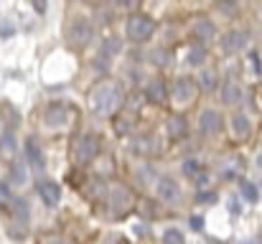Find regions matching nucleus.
<instances>
[{
	"label": "nucleus",
	"mask_w": 262,
	"mask_h": 244,
	"mask_svg": "<svg viewBox=\"0 0 262 244\" xmlns=\"http://www.w3.org/2000/svg\"><path fill=\"white\" fill-rule=\"evenodd\" d=\"M87 102H89V109L94 115H102V117L104 115H112L120 107V102H122V89L117 86V81L104 79L92 86Z\"/></svg>",
	"instance_id": "f257e3e1"
},
{
	"label": "nucleus",
	"mask_w": 262,
	"mask_h": 244,
	"mask_svg": "<svg viewBox=\"0 0 262 244\" xmlns=\"http://www.w3.org/2000/svg\"><path fill=\"white\" fill-rule=\"evenodd\" d=\"M125 33L133 43H145L156 33V20L148 18L145 13H133L125 23Z\"/></svg>",
	"instance_id": "f03ea898"
},
{
	"label": "nucleus",
	"mask_w": 262,
	"mask_h": 244,
	"mask_svg": "<svg viewBox=\"0 0 262 244\" xmlns=\"http://www.w3.org/2000/svg\"><path fill=\"white\" fill-rule=\"evenodd\" d=\"M110 209H112L115 216L130 214V211L135 209V196H133V191H130L127 186H122V183H112V186H110Z\"/></svg>",
	"instance_id": "7ed1b4c3"
},
{
	"label": "nucleus",
	"mask_w": 262,
	"mask_h": 244,
	"mask_svg": "<svg viewBox=\"0 0 262 244\" xmlns=\"http://www.w3.org/2000/svg\"><path fill=\"white\" fill-rule=\"evenodd\" d=\"M196 94H199V84L191 77H178L173 81V86H171V99L176 104H186L188 107V104L196 102Z\"/></svg>",
	"instance_id": "20e7f679"
},
{
	"label": "nucleus",
	"mask_w": 262,
	"mask_h": 244,
	"mask_svg": "<svg viewBox=\"0 0 262 244\" xmlns=\"http://www.w3.org/2000/svg\"><path fill=\"white\" fill-rule=\"evenodd\" d=\"M97 153H99V140L94 138V135H79L77 140H74V161L77 163H89L97 158Z\"/></svg>",
	"instance_id": "39448f33"
},
{
	"label": "nucleus",
	"mask_w": 262,
	"mask_h": 244,
	"mask_svg": "<svg viewBox=\"0 0 262 244\" xmlns=\"http://www.w3.org/2000/svg\"><path fill=\"white\" fill-rule=\"evenodd\" d=\"M92 36H94V26H92L89 18H74L69 23V41L74 46H87Z\"/></svg>",
	"instance_id": "423d86ee"
},
{
	"label": "nucleus",
	"mask_w": 262,
	"mask_h": 244,
	"mask_svg": "<svg viewBox=\"0 0 262 244\" xmlns=\"http://www.w3.org/2000/svg\"><path fill=\"white\" fill-rule=\"evenodd\" d=\"M247 41H250V33L247 31H242V28H234V31H227L224 36H222V41H219V46H222V51L224 54H239L245 46H247Z\"/></svg>",
	"instance_id": "0eeeda50"
},
{
	"label": "nucleus",
	"mask_w": 262,
	"mask_h": 244,
	"mask_svg": "<svg viewBox=\"0 0 262 244\" xmlns=\"http://www.w3.org/2000/svg\"><path fill=\"white\" fill-rule=\"evenodd\" d=\"M222 127H224V117H222L216 109H204V112L199 115V132H201V135H206V138L219 135Z\"/></svg>",
	"instance_id": "6e6552de"
},
{
	"label": "nucleus",
	"mask_w": 262,
	"mask_h": 244,
	"mask_svg": "<svg viewBox=\"0 0 262 244\" xmlns=\"http://www.w3.org/2000/svg\"><path fill=\"white\" fill-rule=\"evenodd\" d=\"M156 193L163 204H178V198H181V188H178V183L173 178H158L156 181Z\"/></svg>",
	"instance_id": "1a4fd4ad"
},
{
	"label": "nucleus",
	"mask_w": 262,
	"mask_h": 244,
	"mask_svg": "<svg viewBox=\"0 0 262 244\" xmlns=\"http://www.w3.org/2000/svg\"><path fill=\"white\" fill-rule=\"evenodd\" d=\"M191 33H193L196 43H209V41L216 38V26L209 18H196L193 26H191Z\"/></svg>",
	"instance_id": "9d476101"
},
{
	"label": "nucleus",
	"mask_w": 262,
	"mask_h": 244,
	"mask_svg": "<svg viewBox=\"0 0 262 244\" xmlns=\"http://www.w3.org/2000/svg\"><path fill=\"white\" fill-rule=\"evenodd\" d=\"M229 127H232V135L237 140H247L250 132H252V122H250V117L245 112H234L232 120H229Z\"/></svg>",
	"instance_id": "9b49d317"
},
{
	"label": "nucleus",
	"mask_w": 262,
	"mask_h": 244,
	"mask_svg": "<svg viewBox=\"0 0 262 244\" xmlns=\"http://www.w3.org/2000/svg\"><path fill=\"white\" fill-rule=\"evenodd\" d=\"M0 122H3L5 130H13V132L20 125V112L13 102H0Z\"/></svg>",
	"instance_id": "f8f14e48"
},
{
	"label": "nucleus",
	"mask_w": 262,
	"mask_h": 244,
	"mask_svg": "<svg viewBox=\"0 0 262 244\" xmlns=\"http://www.w3.org/2000/svg\"><path fill=\"white\" fill-rule=\"evenodd\" d=\"M23 150H26V161L31 163L33 170H43L46 161H43V150H41V145L36 143V138H28L26 145H23Z\"/></svg>",
	"instance_id": "ddd939ff"
},
{
	"label": "nucleus",
	"mask_w": 262,
	"mask_h": 244,
	"mask_svg": "<svg viewBox=\"0 0 262 244\" xmlns=\"http://www.w3.org/2000/svg\"><path fill=\"white\" fill-rule=\"evenodd\" d=\"M38 196L43 198L46 206H56L61 198V188L56 181H38Z\"/></svg>",
	"instance_id": "4468645a"
},
{
	"label": "nucleus",
	"mask_w": 262,
	"mask_h": 244,
	"mask_svg": "<svg viewBox=\"0 0 262 244\" xmlns=\"http://www.w3.org/2000/svg\"><path fill=\"white\" fill-rule=\"evenodd\" d=\"M166 132H168V138H171V140H181V138H186V135H188L186 117H183V115H171V117L166 120Z\"/></svg>",
	"instance_id": "2eb2a0df"
},
{
	"label": "nucleus",
	"mask_w": 262,
	"mask_h": 244,
	"mask_svg": "<svg viewBox=\"0 0 262 244\" xmlns=\"http://www.w3.org/2000/svg\"><path fill=\"white\" fill-rule=\"evenodd\" d=\"M67 112H69V107H67L64 102H54V104L46 107V122H49L51 127H59V125L67 122Z\"/></svg>",
	"instance_id": "dca6fc26"
},
{
	"label": "nucleus",
	"mask_w": 262,
	"mask_h": 244,
	"mask_svg": "<svg viewBox=\"0 0 262 244\" xmlns=\"http://www.w3.org/2000/svg\"><path fill=\"white\" fill-rule=\"evenodd\" d=\"M222 99H224V104H239L242 99H245V92H242V86L237 84V81H224V86H222Z\"/></svg>",
	"instance_id": "f3484780"
},
{
	"label": "nucleus",
	"mask_w": 262,
	"mask_h": 244,
	"mask_svg": "<svg viewBox=\"0 0 262 244\" xmlns=\"http://www.w3.org/2000/svg\"><path fill=\"white\" fill-rule=\"evenodd\" d=\"M166 94H168V89H166V81L163 79H153L148 84V89H145V97L153 104H163L166 102Z\"/></svg>",
	"instance_id": "a211bd4d"
},
{
	"label": "nucleus",
	"mask_w": 262,
	"mask_h": 244,
	"mask_svg": "<svg viewBox=\"0 0 262 244\" xmlns=\"http://www.w3.org/2000/svg\"><path fill=\"white\" fill-rule=\"evenodd\" d=\"M199 89H204V92H214L216 89V84H219V74H216V69L214 66H206V69H201V74H199Z\"/></svg>",
	"instance_id": "6ab92c4d"
},
{
	"label": "nucleus",
	"mask_w": 262,
	"mask_h": 244,
	"mask_svg": "<svg viewBox=\"0 0 262 244\" xmlns=\"http://www.w3.org/2000/svg\"><path fill=\"white\" fill-rule=\"evenodd\" d=\"M204 61H206V46L204 43H196L186 51V64L188 66H201Z\"/></svg>",
	"instance_id": "aec40b11"
},
{
	"label": "nucleus",
	"mask_w": 262,
	"mask_h": 244,
	"mask_svg": "<svg viewBox=\"0 0 262 244\" xmlns=\"http://www.w3.org/2000/svg\"><path fill=\"white\" fill-rule=\"evenodd\" d=\"M239 191H242V196H245L250 204H255V201L260 198V191H257V186H255L252 181H239Z\"/></svg>",
	"instance_id": "412c9836"
},
{
	"label": "nucleus",
	"mask_w": 262,
	"mask_h": 244,
	"mask_svg": "<svg viewBox=\"0 0 262 244\" xmlns=\"http://www.w3.org/2000/svg\"><path fill=\"white\" fill-rule=\"evenodd\" d=\"M120 49H122L120 38H104V43H102V56H104V59H110V56L120 54Z\"/></svg>",
	"instance_id": "4be33fe9"
},
{
	"label": "nucleus",
	"mask_w": 262,
	"mask_h": 244,
	"mask_svg": "<svg viewBox=\"0 0 262 244\" xmlns=\"http://www.w3.org/2000/svg\"><path fill=\"white\" fill-rule=\"evenodd\" d=\"M150 61H153L156 66H168V64H171V54H168L166 49H156V51L150 54Z\"/></svg>",
	"instance_id": "5701e85b"
},
{
	"label": "nucleus",
	"mask_w": 262,
	"mask_h": 244,
	"mask_svg": "<svg viewBox=\"0 0 262 244\" xmlns=\"http://www.w3.org/2000/svg\"><path fill=\"white\" fill-rule=\"evenodd\" d=\"M10 178H13L15 183H23V181H26V165L20 161L10 163Z\"/></svg>",
	"instance_id": "b1692460"
},
{
	"label": "nucleus",
	"mask_w": 262,
	"mask_h": 244,
	"mask_svg": "<svg viewBox=\"0 0 262 244\" xmlns=\"http://www.w3.org/2000/svg\"><path fill=\"white\" fill-rule=\"evenodd\" d=\"M163 244H186V239L178 229H166L163 232Z\"/></svg>",
	"instance_id": "393cba45"
},
{
	"label": "nucleus",
	"mask_w": 262,
	"mask_h": 244,
	"mask_svg": "<svg viewBox=\"0 0 262 244\" xmlns=\"http://www.w3.org/2000/svg\"><path fill=\"white\" fill-rule=\"evenodd\" d=\"M13 198H15V196L10 193V188H8L5 183H0V206H3V209H8V206L13 204Z\"/></svg>",
	"instance_id": "a878e982"
},
{
	"label": "nucleus",
	"mask_w": 262,
	"mask_h": 244,
	"mask_svg": "<svg viewBox=\"0 0 262 244\" xmlns=\"http://www.w3.org/2000/svg\"><path fill=\"white\" fill-rule=\"evenodd\" d=\"M183 173L191 175V178H196V175L201 173V165H199L196 161H183Z\"/></svg>",
	"instance_id": "bb28decb"
},
{
	"label": "nucleus",
	"mask_w": 262,
	"mask_h": 244,
	"mask_svg": "<svg viewBox=\"0 0 262 244\" xmlns=\"http://www.w3.org/2000/svg\"><path fill=\"white\" fill-rule=\"evenodd\" d=\"M135 143H138V145H135L138 153H150V150H153V145H150L153 140H150V138H138Z\"/></svg>",
	"instance_id": "cd10ccee"
},
{
	"label": "nucleus",
	"mask_w": 262,
	"mask_h": 244,
	"mask_svg": "<svg viewBox=\"0 0 262 244\" xmlns=\"http://www.w3.org/2000/svg\"><path fill=\"white\" fill-rule=\"evenodd\" d=\"M13 33H15V26H13L10 20H3V23H0V38H10Z\"/></svg>",
	"instance_id": "c85d7f7f"
},
{
	"label": "nucleus",
	"mask_w": 262,
	"mask_h": 244,
	"mask_svg": "<svg viewBox=\"0 0 262 244\" xmlns=\"http://www.w3.org/2000/svg\"><path fill=\"white\" fill-rule=\"evenodd\" d=\"M237 3H239V0H219V10L232 15V13L237 10Z\"/></svg>",
	"instance_id": "c756f323"
},
{
	"label": "nucleus",
	"mask_w": 262,
	"mask_h": 244,
	"mask_svg": "<svg viewBox=\"0 0 262 244\" xmlns=\"http://www.w3.org/2000/svg\"><path fill=\"white\" fill-rule=\"evenodd\" d=\"M31 5H33V10H36L38 15H43V13L49 10V0H31Z\"/></svg>",
	"instance_id": "7c9ffc66"
},
{
	"label": "nucleus",
	"mask_w": 262,
	"mask_h": 244,
	"mask_svg": "<svg viewBox=\"0 0 262 244\" xmlns=\"http://www.w3.org/2000/svg\"><path fill=\"white\" fill-rule=\"evenodd\" d=\"M250 61H252V69H255V72H262V64H260V54H257V51H252V54H250Z\"/></svg>",
	"instance_id": "2f4dec72"
},
{
	"label": "nucleus",
	"mask_w": 262,
	"mask_h": 244,
	"mask_svg": "<svg viewBox=\"0 0 262 244\" xmlns=\"http://www.w3.org/2000/svg\"><path fill=\"white\" fill-rule=\"evenodd\" d=\"M199 201L201 204H211V201H216V193H199Z\"/></svg>",
	"instance_id": "473e14b6"
},
{
	"label": "nucleus",
	"mask_w": 262,
	"mask_h": 244,
	"mask_svg": "<svg viewBox=\"0 0 262 244\" xmlns=\"http://www.w3.org/2000/svg\"><path fill=\"white\" fill-rule=\"evenodd\" d=\"M201 227H204V221H201V216H191V229H196V232H201Z\"/></svg>",
	"instance_id": "72a5a7b5"
},
{
	"label": "nucleus",
	"mask_w": 262,
	"mask_h": 244,
	"mask_svg": "<svg viewBox=\"0 0 262 244\" xmlns=\"http://www.w3.org/2000/svg\"><path fill=\"white\" fill-rule=\"evenodd\" d=\"M229 211L232 214H239V201L237 198H229Z\"/></svg>",
	"instance_id": "f704fd0d"
},
{
	"label": "nucleus",
	"mask_w": 262,
	"mask_h": 244,
	"mask_svg": "<svg viewBox=\"0 0 262 244\" xmlns=\"http://www.w3.org/2000/svg\"><path fill=\"white\" fill-rule=\"evenodd\" d=\"M110 5H115V8H125V5H130V0H107Z\"/></svg>",
	"instance_id": "c9c22d12"
},
{
	"label": "nucleus",
	"mask_w": 262,
	"mask_h": 244,
	"mask_svg": "<svg viewBox=\"0 0 262 244\" xmlns=\"http://www.w3.org/2000/svg\"><path fill=\"white\" fill-rule=\"evenodd\" d=\"M43 244H69V242H67V239H61V237H49Z\"/></svg>",
	"instance_id": "e433bc0d"
},
{
	"label": "nucleus",
	"mask_w": 262,
	"mask_h": 244,
	"mask_svg": "<svg viewBox=\"0 0 262 244\" xmlns=\"http://www.w3.org/2000/svg\"><path fill=\"white\" fill-rule=\"evenodd\" d=\"M242 244H252V242H242Z\"/></svg>",
	"instance_id": "4c0bfd02"
}]
</instances>
